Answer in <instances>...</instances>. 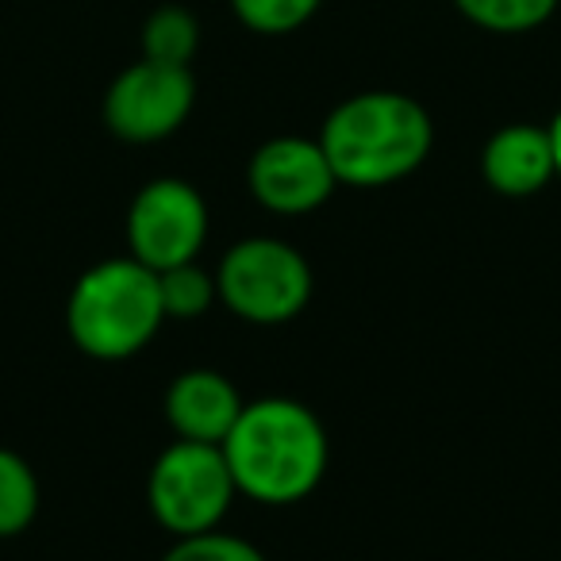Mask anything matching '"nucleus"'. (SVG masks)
<instances>
[{"label":"nucleus","instance_id":"20e7f679","mask_svg":"<svg viewBox=\"0 0 561 561\" xmlns=\"http://www.w3.org/2000/svg\"><path fill=\"white\" fill-rule=\"evenodd\" d=\"M219 300L247 323H289L312 300V270L297 247L280 239H242L216 273Z\"/></svg>","mask_w":561,"mask_h":561},{"label":"nucleus","instance_id":"dca6fc26","mask_svg":"<svg viewBox=\"0 0 561 561\" xmlns=\"http://www.w3.org/2000/svg\"><path fill=\"white\" fill-rule=\"evenodd\" d=\"M162 561H265L262 550L224 530H204V535H185L170 546Z\"/></svg>","mask_w":561,"mask_h":561},{"label":"nucleus","instance_id":"9b49d317","mask_svg":"<svg viewBox=\"0 0 561 561\" xmlns=\"http://www.w3.org/2000/svg\"><path fill=\"white\" fill-rule=\"evenodd\" d=\"M201 47V24L188 9L165 4V9L150 12L142 24V58L165 66H188Z\"/></svg>","mask_w":561,"mask_h":561},{"label":"nucleus","instance_id":"0eeeda50","mask_svg":"<svg viewBox=\"0 0 561 561\" xmlns=\"http://www.w3.org/2000/svg\"><path fill=\"white\" fill-rule=\"evenodd\" d=\"M196 81L188 66L142 62L127 66L104 96V124L124 142H162L188 119Z\"/></svg>","mask_w":561,"mask_h":561},{"label":"nucleus","instance_id":"f257e3e1","mask_svg":"<svg viewBox=\"0 0 561 561\" xmlns=\"http://www.w3.org/2000/svg\"><path fill=\"white\" fill-rule=\"evenodd\" d=\"M219 450L234 489L257 504H297L312 496L328 473V431L320 415L285 397L242 404Z\"/></svg>","mask_w":561,"mask_h":561},{"label":"nucleus","instance_id":"f8f14e48","mask_svg":"<svg viewBox=\"0 0 561 561\" xmlns=\"http://www.w3.org/2000/svg\"><path fill=\"white\" fill-rule=\"evenodd\" d=\"M39 512V481L20 454L0 450V538H12L32 527Z\"/></svg>","mask_w":561,"mask_h":561},{"label":"nucleus","instance_id":"1a4fd4ad","mask_svg":"<svg viewBox=\"0 0 561 561\" xmlns=\"http://www.w3.org/2000/svg\"><path fill=\"white\" fill-rule=\"evenodd\" d=\"M239 412V389L216 369H188V374L173 377L170 392H165V420L178 431V438H188V443L224 446Z\"/></svg>","mask_w":561,"mask_h":561},{"label":"nucleus","instance_id":"6e6552de","mask_svg":"<svg viewBox=\"0 0 561 561\" xmlns=\"http://www.w3.org/2000/svg\"><path fill=\"white\" fill-rule=\"evenodd\" d=\"M247 181L254 201L277 216L316 211L339 185L320 139H305V135H277L262 142L250 158Z\"/></svg>","mask_w":561,"mask_h":561},{"label":"nucleus","instance_id":"f3484780","mask_svg":"<svg viewBox=\"0 0 561 561\" xmlns=\"http://www.w3.org/2000/svg\"><path fill=\"white\" fill-rule=\"evenodd\" d=\"M550 131V147H553V170H558V178H561V112L553 116V124L546 127Z\"/></svg>","mask_w":561,"mask_h":561},{"label":"nucleus","instance_id":"39448f33","mask_svg":"<svg viewBox=\"0 0 561 561\" xmlns=\"http://www.w3.org/2000/svg\"><path fill=\"white\" fill-rule=\"evenodd\" d=\"M234 477L219 446L178 438L147 477L150 515L178 538L216 530L234 500Z\"/></svg>","mask_w":561,"mask_h":561},{"label":"nucleus","instance_id":"ddd939ff","mask_svg":"<svg viewBox=\"0 0 561 561\" xmlns=\"http://www.w3.org/2000/svg\"><path fill=\"white\" fill-rule=\"evenodd\" d=\"M458 12L492 35H523L558 12V0H454Z\"/></svg>","mask_w":561,"mask_h":561},{"label":"nucleus","instance_id":"f03ea898","mask_svg":"<svg viewBox=\"0 0 561 561\" xmlns=\"http://www.w3.org/2000/svg\"><path fill=\"white\" fill-rule=\"evenodd\" d=\"M320 147L339 185L381 188L404 181L427 162L435 147V124L420 101L374 89L331 112L320 131Z\"/></svg>","mask_w":561,"mask_h":561},{"label":"nucleus","instance_id":"4468645a","mask_svg":"<svg viewBox=\"0 0 561 561\" xmlns=\"http://www.w3.org/2000/svg\"><path fill=\"white\" fill-rule=\"evenodd\" d=\"M158 297H162L165 320H196L219 297L216 277L201 270L196 262H181L170 270H158Z\"/></svg>","mask_w":561,"mask_h":561},{"label":"nucleus","instance_id":"7ed1b4c3","mask_svg":"<svg viewBox=\"0 0 561 561\" xmlns=\"http://www.w3.org/2000/svg\"><path fill=\"white\" fill-rule=\"evenodd\" d=\"M165 323L158 273L135 257H108L78 277L66 300V328L96 362L135 358Z\"/></svg>","mask_w":561,"mask_h":561},{"label":"nucleus","instance_id":"423d86ee","mask_svg":"<svg viewBox=\"0 0 561 561\" xmlns=\"http://www.w3.org/2000/svg\"><path fill=\"white\" fill-rule=\"evenodd\" d=\"M208 239V204L188 181L158 178L139 188L127 208V247L147 270L196 262Z\"/></svg>","mask_w":561,"mask_h":561},{"label":"nucleus","instance_id":"2eb2a0df","mask_svg":"<svg viewBox=\"0 0 561 561\" xmlns=\"http://www.w3.org/2000/svg\"><path fill=\"white\" fill-rule=\"evenodd\" d=\"M323 0H231L242 27L257 35H289L320 12Z\"/></svg>","mask_w":561,"mask_h":561},{"label":"nucleus","instance_id":"9d476101","mask_svg":"<svg viewBox=\"0 0 561 561\" xmlns=\"http://www.w3.org/2000/svg\"><path fill=\"white\" fill-rule=\"evenodd\" d=\"M481 173L489 181V188H496L500 196H535L538 188L550 185V178H558L550 131L535 124L500 127L484 142Z\"/></svg>","mask_w":561,"mask_h":561}]
</instances>
